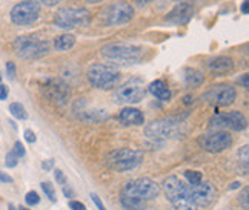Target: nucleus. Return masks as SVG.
<instances>
[{
	"instance_id": "obj_3",
	"label": "nucleus",
	"mask_w": 249,
	"mask_h": 210,
	"mask_svg": "<svg viewBox=\"0 0 249 210\" xmlns=\"http://www.w3.org/2000/svg\"><path fill=\"white\" fill-rule=\"evenodd\" d=\"M86 79L92 88H97L100 91H111L116 89L120 84L122 74L120 71L112 65H103V63H94L88 68Z\"/></svg>"
},
{
	"instance_id": "obj_22",
	"label": "nucleus",
	"mask_w": 249,
	"mask_h": 210,
	"mask_svg": "<svg viewBox=\"0 0 249 210\" xmlns=\"http://www.w3.org/2000/svg\"><path fill=\"white\" fill-rule=\"evenodd\" d=\"M148 91L154 95L157 100L161 101H169L171 98V91L168 88V84L163 80H156L148 86Z\"/></svg>"
},
{
	"instance_id": "obj_5",
	"label": "nucleus",
	"mask_w": 249,
	"mask_h": 210,
	"mask_svg": "<svg viewBox=\"0 0 249 210\" xmlns=\"http://www.w3.org/2000/svg\"><path fill=\"white\" fill-rule=\"evenodd\" d=\"M143 163V152L129 149V147H120L114 149L112 152L105 158V164L111 170L116 172H129L137 169Z\"/></svg>"
},
{
	"instance_id": "obj_4",
	"label": "nucleus",
	"mask_w": 249,
	"mask_h": 210,
	"mask_svg": "<svg viewBox=\"0 0 249 210\" xmlns=\"http://www.w3.org/2000/svg\"><path fill=\"white\" fill-rule=\"evenodd\" d=\"M186 118V113L183 117L171 115L149 123L145 128V135L152 140H168L177 138L183 133V120Z\"/></svg>"
},
{
	"instance_id": "obj_42",
	"label": "nucleus",
	"mask_w": 249,
	"mask_h": 210,
	"mask_svg": "<svg viewBox=\"0 0 249 210\" xmlns=\"http://www.w3.org/2000/svg\"><path fill=\"white\" fill-rule=\"evenodd\" d=\"M240 9H242V14H248L249 13V0H243Z\"/></svg>"
},
{
	"instance_id": "obj_40",
	"label": "nucleus",
	"mask_w": 249,
	"mask_h": 210,
	"mask_svg": "<svg viewBox=\"0 0 249 210\" xmlns=\"http://www.w3.org/2000/svg\"><path fill=\"white\" fill-rule=\"evenodd\" d=\"M13 177H9L8 174H3V172H0V183H13Z\"/></svg>"
},
{
	"instance_id": "obj_25",
	"label": "nucleus",
	"mask_w": 249,
	"mask_h": 210,
	"mask_svg": "<svg viewBox=\"0 0 249 210\" xmlns=\"http://www.w3.org/2000/svg\"><path fill=\"white\" fill-rule=\"evenodd\" d=\"M9 112H11V115L17 120H26L28 118V112H26L23 104H20V103L9 104Z\"/></svg>"
},
{
	"instance_id": "obj_18",
	"label": "nucleus",
	"mask_w": 249,
	"mask_h": 210,
	"mask_svg": "<svg viewBox=\"0 0 249 210\" xmlns=\"http://www.w3.org/2000/svg\"><path fill=\"white\" fill-rule=\"evenodd\" d=\"M196 13V8L193 3L188 2H178L174 8L171 9L166 16V20L172 25H186Z\"/></svg>"
},
{
	"instance_id": "obj_46",
	"label": "nucleus",
	"mask_w": 249,
	"mask_h": 210,
	"mask_svg": "<svg viewBox=\"0 0 249 210\" xmlns=\"http://www.w3.org/2000/svg\"><path fill=\"white\" fill-rule=\"evenodd\" d=\"M242 184L240 183H232L231 186H229V190H234V189H238V187H240Z\"/></svg>"
},
{
	"instance_id": "obj_7",
	"label": "nucleus",
	"mask_w": 249,
	"mask_h": 210,
	"mask_svg": "<svg viewBox=\"0 0 249 210\" xmlns=\"http://www.w3.org/2000/svg\"><path fill=\"white\" fill-rule=\"evenodd\" d=\"M91 22V13L86 8H62L54 16V23L62 30H75Z\"/></svg>"
},
{
	"instance_id": "obj_47",
	"label": "nucleus",
	"mask_w": 249,
	"mask_h": 210,
	"mask_svg": "<svg viewBox=\"0 0 249 210\" xmlns=\"http://www.w3.org/2000/svg\"><path fill=\"white\" fill-rule=\"evenodd\" d=\"M85 2H88V3H91V5H97V3L103 2V0H85Z\"/></svg>"
},
{
	"instance_id": "obj_48",
	"label": "nucleus",
	"mask_w": 249,
	"mask_h": 210,
	"mask_svg": "<svg viewBox=\"0 0 249 210\" xmlns=\"http://www.w3.org/2000/svg\"><path fill=\"white\" fill-rule=\"evenodd\" d=\"M174 2H188V3H191V2H196V0H174Z\"/></svg>"
},
{
	"instance_id": "obj_16",
	"label": "nucleus",
	"mask_w": 249,
	"mask_h": 210,
	"mask_svg": "<svg viewBox=\"0 0 249 210\" xmlns=\"http://www.w3.org/2000/svg\"><path fill=\"white\" fill-rule=\"evenodd\" d=\"M42 91L46 98H50L54 103H59V104H66L71 97L70 86L60 79H46Z\"/></svg>"
},
{
	"instance_id": "obj_1",
	"label": "nucleus",
	"mask_w": 249,
	"mask_h": 210,
	"mask_svg": "<svg viewBox=\"0 0 249 210\" xmlns=\"http://www.w3.org/2000/svg\"><path fill=\"white\" fill-rule=\"evenodd\" d=\"M146 49L143 46L124 43V42H114L105 45L100 49V55L111 65H122V66H131L139 65L145 60Z\"/></svg>"
},
{
	"instance_id": "obj_39",
	"label": "nucleus",
	"mask_w": 249,
	"mask_h": 210,
	"mask_svg": "<svg viewBox=\"0 0 249 210\" xmlns=\"http://www.w3.org/2000/svg\"><path fill=\"white\" fill-rule=\"evenodd\" d=\"M53 167H54V160H45L42 163L43 170H53Z\"/></svg>"
},
{
	"instance_id": "obj_10",
	"label": "nucleus",
	"mask_w": 249,
	"mask_h": 210,
	"mask_svg": "<svg viewBox=\"0 0 249 210\" xmlns=\"http://www.w3.org/2000/svg\"><path fill=\"white\" fill-rule=\"evenodd\" d=\"M248 126V120L242 112L238 111H231V112H225V113H217L213 118L208 121V128L211 130H225V129H231V130H245Z\"/></svg>"
},
{
	"instance_id": "obj_37",
	"label": "nucleus",
	"mask_w": 249,
	"mask_h": 210,
	"mask_svg": "<svg viewBox=\"0 0 249 210\" xmlns=\"http://www.w3.org/2000/svg\"><path fill=\"white\" fill-rule=\"evenodd\" d=\"M70 207L72 210H86V206L80 201H70Z\"/></svg>"
},
{
	"instance_id": "obj_41",
	"label": "nucleus",
	"mask_w": 249,
	"mask_h": 210,
	"mask_svg": "<svg viewBox=\"0 0 249 210\" xmlns=\"http://www.w3.org/2000/svg\"><path fill=\"white\" fill-rule=\"evenodd\" d=\"M63 194L68 196V198H74V190L70 186H66V184L63 186Z\"/></svg>"
},
{
	"instance_id": "obj_32",
	"label": "nucleus",
	"mask_w": 249,
	"mask_h": 210,
	"mask_svg": "<svg viewBox=\"0 0 249 210\" xmlns=\"http://www.w3.org/2000/svg\"><path fill=\"white\" fill-rule=\"evenodd\" d=\"M54 177H55V181L59 184H62V186H65L66 184V177H65V174L60 170V169H55L54 170Z\"/></svg>"
},
{
	"instance_id": "obj_23",
	"label": "nucleus",
	"mask_w": 249,
	"mask_h": 210,
	"mask_svg": "<svg viewBox=\"0 0 249 210\" xmlns=\"http://www.w3.org/2000/svg\"><path fill=\"white\" fill-rule=\"evenodd\" d=\"M205 81V75L202 71L194 69V68H186L185 69V84L188 88H197Z\"/></svg>"
},
{
	"instance_id": "obj_2",
	"label": "nucleus",
	"mask_w": 249,
	"mask_h": 210,
	"mask_svg": "<svg viewBox=\"0 0 249 210\" xmlns=\"http://www.w3.org/2000/svg\"><path fill=\"white\" fill-rule=\"evenodd\" d=\"M160 189L163 190L168 201L172 204L174 210H197V206L189 196L188 183L176 175H171L163 179Z\"/></svg>"
},
{
	"instance_id": "obj_35",
	"label": "nucleus",
	"mask_w": 249,
	"mask_h": 210,
	"mask_svg": "<svg viewBox=\"0 0 249 210\" xmlns=\"http://www.w3.org/2000/svg\"><path fill=\"white\" fill-rule=\"evenodd\" d=\"M8 94H9L8 86L0 83V100H2V101H3V100H6V98H8Z\"/></svg>"
},
{
	"instance_id": "obj_31",
	"label": "nucleus",
	"mask_w": 249,
	"mask_h": 210,
	"mask_svg": "<svg viewBox=\"0 0 249 210\" xmlns=\"http://www.w3.org/2000/svg\"><path fill=\"white\" fill-rule=\"evenodd\" d=\"M13 152H14V154L18 157V160H20L22 157H25V154H26V152H25V147H23V145H22L20 141H16V143H14Z\"/></svg>"
},
{
	"instance_id": "obj_49",
	"label": "nucleus",
	"mask_w": 249,
	"mask_h": 210,
	"mask_svg": "<svg viewBox=\"0 0 249 210\" xmlns=\"http://www.w3.org/2000/svg\"><path fill=\"white\" fill-rule=\"evenodd\" d=\"M8 210H17V209L14 207V204H9V206H8Z\"/></svg>"
},
{
	"instance_id": "obj_33",
	"label": "nucleus",
	"mask_w": 249,
	"mask_h": 210,
	"mask_svg": "<svg viewBox=\"0 0 249 210\" xmlns=\"http://www.w3.org/2000/svg\"><path fill=\"white\" fill-rule=\"evenodd\" d=\"M6 74L9 79H14L16 77V63L13 62H8L6 63Z\"/></svg>"
},
{
	"instance_id": "obj_44",
	"label": "nucleus",
	"mask_w": 249,
	"mask_h": 210,
	"mask_svg": "<svg viewBox=\"0 0 249 210\" xmlns=\"http://www.w3.org/2000/svg\"><path fill=\"white\" fill-rule=\"evenodd\" d=\"M248 80H249V75H248V74H245L243 77L240 79V83L243 84V88H245V89H248Z\"/></svg>"
},
{
	"instance_id": "obj_9",
	"label": "nucleus",
	"mask_w": 249,
	"mask_h": 210,
	"mask_svg": "<svg viewBox=\"0 0 249 210\" xmlns=\"http://www.w3.org/2000/svg\"><path fill=\"white\" fill-rule=\"evenodd\" d=\"M122 192H126V194H131V195H136L142 199H145V201H152V199H156L161 189H160V184H157L154 179L151 178H136V179H131L128 181L124 187L122 189Z\"/></svg>"
},
{
	"instance_id": "obj_29",
	"label": "nucleus",
	"mask_w": 249,
	"mask_h": 210,
	"mask_svg": "<svg viewBox=\"0 0 249 210\" xmlns=\"http://www.w3.org/2000/svg\"><path fill=\"white\" fill-rule=\"evenodd\" d=\"M17 163H18V157L14 154L13 150H11V152H8V154H6V158H5V164H6V167L13 169V167L17 166Z\"/></svg>"
},
{
	"instance_id": "obj_50",
	"label": "nucleus",
	"mask_w": 249,
	"mask_h": 210,
	"mask_svg": "<svg viewBox=\"0 0 249 210\" xmlns=\"http://www.w3.org/2000/svg\"><path fill=\"white\" fill-rule=\"evenodd\" d=\"M17 210H30V209H26V207H23V206H20Z\"/></svg>"
},
{
	"instance_id": "obj_6",
	"label": "nucleus",
	"mask_w": 249,
	"mask_h": 210,
	"mask_svg": "<svg viewBox=\"0 0 249 210\" xmlns=\"http://www.w3.org/2000/svg\"><path fill=\"white\" fill-rule=\"evenodd\" d=\"M51 49V43L48 40L36 39L33 35H22L17 37L14 42L16 54L23 60H36L46 55Z\"/></svg>"
},
{
	"instance_id": "obj_12",
	"label": "nucleus",
	"mask_w": 249,
	"mask_h": 210,
	"mask_svg": "<svg viewBox=\"0 0 249 210\" xmlns=\"http://www.w3.org/2000/svg\"><path fill=\"white\" fill-rule=\"evenodd\" d=\"M203 101L213 104V106H229L237 98V92L231 84L220 83L211 88L202 95Z\"/></svg>"
},
{
	"instance_id": "obj_43",
	"label": "nucleus",
	"mask_w": 249,
	"mask_h": 210,
	"mask_svg": "<svg viewBox=\"0 0 249 210\" xmlns=\"http://www.w3.org/2000/svg\"><path fill=\"white\" fill-rule=\"evenodd\" d=\"M134 3H136L137 6H146L148 3H151V2H154V0H132Z\"/></svg>"
},
{
	"instance_id": "obj_45",
	"label": "nucleus",
	"mask_w": 249,
	"mask_h": 210,
	"mask_svg": "<svg viewBox=\"0 0 249 210\" xmlns=\"http://www.w3.org/2000/svg\"><path fill=\"white\" fill-rule=\"evenodd\" d=\"M191 98H193V97H191V95H186V97L183 98V103H185V104H191V103H194V101H191Z\"/></svg>"
},
{
	"instance_id": "obj_27",
	"label": "nucleus",
	"mask_w": 249,
	"mask_h": 210,
	"mask_svg": "<svg viewBox=\"0 0 249 210\" xmlns=\"http://www.w3.org/2000/svg\"><path fill=\"white\" fill-rule=\"evenodd\" d=\"M42 186V190L45 192V195L50 198V201H55V189H54V186H53V183H50V181H43V183L40 184Z\"/></svg>"
},
{
	"instance_id": "obj_14",
	"label": "nucleus",
	"mask_w": 249,
	"mask_h": 210,
	"mask_svg": "<svg viewBox=\"0 0 249 210\" xmlns=\"http://www.w3.org/2000/svg\"><path fill=\"white\" fill-rule=\"evenodd\" d=\"M189 196L193 203L198 207H208L211 206L217 198V189L209 181H200L198 184H188Z\"/></svg>"
},
{
	"instance_id": "obj_15",
	"label": "nucleus",
	"mask_w": 249,
	"mask_h": 210,
	"mask_svg": "<svg viewBox=\"0 0 249 210\" xmlns=\"http://www.w3.org/2000/svg\"><path fill=\"white\" fill-rule=\"evenodd\" d=\"M134 8L128 2H116L105 11V23L107 26H120L132 20Z\"/></svg>"
},
{
	"instance_id": "obj_17",
	"label": "nucleus",
	"mask_w": 249,
	"mask_h": 210,
	"mask_svg": "<svg viewBox=\"0 0 249 210\" xmlns=\"http://www.w3.org/2000/svg\"><path fill=\"white\" fill-rule=\"evenodd\" d=\"M74 113L82 121H86V123H100V121L108 120V117H109L108 112L105 109L92 106V104L85 98H80V100L75 101Z\"/></svg>"
},
{
	"instance_id": "obj_34",
	"label": "nucleus",
	"mask_w": 249,
	"mask_h": 210,
	"mask_svg": "<svg viewBox=\"0 0 249 210\" xmlns=\"http://www.w3.org/2000/svg\"><path fill=\"white\" fill-rule=\"evenodd\" d=\"M23 135H25V140H26L28 143H31V145H33V143H36V140H37V138H36V133H34L31 129H26Z\"/></svg>"
},
{
	"instance_id": "obj_19",
	"label": "nucleus",
	"mask_w": 249,
	"mask_h": 210,
	"mask_svg": "<svg viewBox=\"0 0 249 210\" xmlns=\"http://www.w3.org/2000/svg\"><path fill=\"white\" fill-rule=\"evenodd\" d=\"M206 68L214 75H228L235 68V63L228 55H217L206 62Z\"/></svg>"
},
{
	"instance_id": "obj_21",
	"label": "nucleus",
	"mask_w": 249,
	"mask_h": 210,
	"mask_svg": "<svg viewBox=\"0 0 249 210\" xmlns=\"http://www.w3.org/2000/svg\"><path fill=\"white\" fill-rule=\"evenodd\" d=\"M120 203L124 210H146L145 199L126 192H120Z\"/></svg>"
},
{
	"instance_id": "obj_20",
	"label": "nucleus",
	"mask_w": 249,
	"mask_h": 210,
	"mask_svg": "<svg viewBox=\"0 0 249 210\" xmlns=\"http://www.w3.org/2000/svg\"><path fill=\"white\" fill-rule=\"evenodd\" d=\"M119 120L124 126H142L145 125V115L140 109L136 108H124L119 113Z\"/></svg>"
},
{
	"instance_id": "obj_38",
	"label": "nucleus",
	"mask_w": 249,
	"mask_h": 210,
	"mask_svg": "<svg viewBox=\"0 0 249 210\" xmlns=\"http://www.w3.org/2000/svg\"><path fill=\"white\" fill-rule=\"evenodd\" d=\"M37 2L45 5V6H57L62 2V0H37Z\"/></svg>"
},
{
	"instance_id": "obj_26",
	"label": "nucleus",
	"mask_w": 249,
	"mask_h": 210,
	"mask_svg": "<svg viewBox=\"0 0 249 210\" xmlns=\"http://www.w3.org/2000/svg\"><path fill=\"white\" fill-rule=\"evenodd\" d=\"M185 178H186L188 184H198L200 181H203L202 172H198V170H186L185 172Z\"/></svg>"
},
{
	"instance_id": "obj_24",
	"label": "nucleus",
	"mask_w": 249,
	"mask_h": 210,
	"mask_svg": "<svg viewBox=\"0 0 249 210\" xmlns=\"http://www.w3.org/2000/svg\"><path fill=\"white\" fill-rule=\"evenodd\" d=\"M74 45H75V37L72 34H60L54 39L55 51H60V52L70 51Z\"/></svg>"
},
{
	"instance_id": "obj_51",
	"label": "nucleus",
	"mask_w": 249,
	"mask_h": 210,
	"mask_svg": "<svg viewBox=\"0 0 249 210\" xmlns=\"http://www.w3.org/2000/svg\"><path fill=\"white\" fill-rule=\"evenodd\" d=\"M0 81H2V74H0Z\"/></svg>"
},
{
	"instance_id": "obj_30",
	"label": "nucleus",
	"mask_w": 249,
	"mask_h": 210,
	"mask_svg": "<svg viewBox=\"0 0 249 210\" xmlns=\"http://www.w3.org/2000/svg\"><path fill=\"white\" fill-rule=\"evenodd\" d=\"M248 196H249V189L245 187V189H243V192L240 194V196H238V201H240L243 210H249V198H248Z\"/></svg>"
},
{
	"instance_id": "obj_13",
	"label": "nucleus",
	"mask_w": 249,
	"mask_h": 210,
	"mask_svg": "<svg viewBox=\"0 0 249 210\" xmlns=\"http://www.w3.org/2000/svg\"><path fill=\"white\" fill-rule=\"evenodd\" d=\"M145 95L146 89L139 81H128L117 86V89L112 94V98L119 104H136L145 98Z\"/></svg>"
},
{
	"instance_id": "obj_11",
	"label": "nucleus",
	"mask_w": 249,
	"mask_h": 210,
	"mask_svg": "<svg viewBox=\"0 0 249 210\" xmlns=\"http://www.w3.org/2000/svg\"><path fill=\"white\" fill-rule=\"evenodd\" d=\"M198 146L208 154H220L231 147L232 137L226 130H213L198 137Z\"/></svg>"
},
{
	"instance_id": "obj_28",
	"label": "nucleus",
	"mask_w": 249,
	"mask_h": 210,
	"mask_svg": "<svg viewBox=\"0 0 249 210\" xmlns=\"http://www.w3.org/2000/svg\"><path fill=\"white\" fill-rule=\"evenodd\" d=\"M25 201L28 206H37L40 203V196L37 192H34V190H31V192H28L26 196H25Z\"/></svg>"
},
{
	"instance_id": "obj_8",
	"label": "nucleus",
	"mask_w": 249,
	"mask_h": 210,
	"mask_svg": "<svg viewBox=\"0 0 249 210\" xmlns=\"http://www.w3.org/2000/svg\"><path fill=\"white\" fill-rule=\"evenodd\" d=\"M42 6L37 0H23V2L13 6L9 18L17 26H28L39 20Z\"/></svg>"
},
{
	"instance_id": "obj_36",
	"label": "nucleus",
	"mask_w": 249,
	"mask_h": 210,
	"mask_svg": "<svg viewBox=\"0 0 249 210\" xmlns=\"http://www.w3.org/2000/svg\"><path fill=\"white\" fill-rule=\"evenodd\" d=\"M91 198H92V201H94V204H95V206H97V209H99V210H107V207H105V206H103V203H102V199H100V198H99L97 195H94V194H92V195H91Z\"/></svg>"
}]
</instances>
